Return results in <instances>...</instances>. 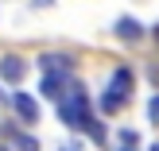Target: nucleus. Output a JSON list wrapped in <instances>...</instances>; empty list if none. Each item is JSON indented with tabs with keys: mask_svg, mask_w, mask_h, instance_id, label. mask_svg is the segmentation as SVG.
Listing matches in <instances>:
<instances>
[{
	"mask_svg": "<svg viewBox=\"0 0 159 151\" xmlns=\"http://www.w3.org/2000/svg\"><path fill=\"white\" fill-rule=\"evenodd\" d=\"M152 151H159V144H152Z\"/></svg>",
	"mask_w": 159,
	"mask_h": 151,
	"instance_id": "obj_15",
	"label": "nucleus"
},
{
	"mask_svg": "<svg viewBox=\"0 0 159 151\" xmlns=\"http://www.w3.org/2000/svg\"><path fill=\"white\" fill-rule=\"evenodd\" d=\"M66 82H70V74H62V70H43L39 93H43V97H51V101H58L62 89H66Z\"/></svg>",
	"mask_w": 159,
	"mask_h": 151,
	"instance_id": "obj_5",
	"label": "nucleus"
},
{
	"mask_svg": "<svg viewBox=\"0 0 159 151\" xmlns=\"http://www.w3.org/2000/svg\"><path fill=\"white\" fill-rule=\"evenodd\" d=\"M39 70H62V74H74V58H70V54H39Z\"/></svg>",
	"mask_w": 159,
	"mask_h": 151,
	"instance_id": "obj_7",
	"label": "nucleus"
},
{
	"mask_svg": "<svg viewBox=\"0 0 159 151\" xmlns=\"http://www.w3.org/2000/svg\"><path fill=\"white\" fill-rule=\"evenodd\" d=\"M155 39H159V27H155Z\"/></svg>",
	"mask_w": 159,
	"mask_h": 151,
	"instance_id": "obj_17",
	"label": "nucleus"
},
{
	"mask_svg": "<svg viewBox=\"0 0 159 151\" xmlns=\"http://www.w3.org/2000/svg\"><path fill=\"white\" fill-rule=\"evenodd\" d=\"M148 120H152V124H159V93L148 101Z\"/></svg>",
	"mask_w": 159,
	"mask_h": 151,
	"instance_id": "obj_10",
	"label": "nucleus"
},
{
	"mask_svg": "<svg viewBox=\"0 0 159 151\" xmlns=\"http://www.w3.org/2000/svg\"><path fill=\"white\" fill-rule=\"evenodd\" d=\"M120 151H136V147H120Z\"/></svg>",
	"mask_w": 159,
	"mask_h": 151,
	"instance_id": "obj_14",
	"label": "nucleus"
},
{
	"mask_svg": "<svg viewBox=\"0 0 159 151\" xmlns=\"http://www.w3.org/2000/svg\"><path fill=\"white\" fill-rule=\"evenodd\" d=\"M0 151H8V147H4V144H0Z\"/></svg>",
	"mask_w": 159,
	"mask_h": 151,
	"instance_id": "obj_16",
	"label": "nucleus"
},
{
	"mask_svg": "<svg viewBox=\"0 0 159 151\" xmlns=\"http://www.w3.org/2000/svg\"><path fill=\"white\" fill-rule=\"evenodd\" d=\"M116 35H120L124 43H136V39H144V27H140L132 16H120V20H116Z\"/></svg>",
	"mask_w": 159,
	"mask_h": 151,
	"instance_id": "obj_8",
	"label": "nucleus"
},
{
	"mask_svg": "<svg viewBox=\"0 0 159 151\" xmlns=\"http://www.w3.org/2000/svg\"><path fill=\"white\" fill-rule=\"evenodd\" d=\"M0 136L12 140L16 151H39V140L27 136V132H20V128H16V120H0Z\"/></svg>",
	"mask_w": 159,
	"mask_h": 151,
	"instance_id": "obj_4",
	"label": "nucleus"
},
{
	"mask_svg": "<svg viewBox=\"0 0 159 151\" xmlns=\"http://www.w3.org/2000/svg\"><path fill=\"white\" fill-rule=\"evenodd\" d=\"M8 101H12V97H4V93H0V109H4V105H8Z\"/></svg>",
	"mask_w": 159,
	"mask_h": 151,
	"instance_id": "obj_12",
	"label": "nucleus"
},
{
	"mask_svg": "<svg viewBox=\"0 0 159 151\" xmlns=\"http://www.w3.org/2000/svg\"><path fill=\"white\" fill-rule=\"evenodd\" d=\"M58 116H62V124L74 128V132H85V128H89V120H93L89 97H85V85L74 82V74H70L66 89H62V97H58Z\"/></svg>",
	"mask_w": 159,
	"mask_h": 151,
	"instance_id": "obj_1",
	"label": "nucleus"
},
{
	"mask_svg": "<svg viewBox=\"0 0 159 151\" xmlns=\"http://www.w3.org/2000/svg\"><path fill=\"white\" fill-rule=\"evenodd\" d=\"M62 151H78V144H74V147H62Z\"/></svg>",
	"mask_w": 159,
	"mask_h": 151,
	"instance_id": "obj_13",
	"label": "nucleus"
},
{
	"mask_svg": "<svg viewBox=\"0 0 159 151\" xmlns=\"http://www.w3.org/2000/svg\"><path fill=\"white\" fill-rule=\"evenodd\" d=\"M132 85H136V74H132L128 66H116V70H113V82H109V89L101 93V113H116V109L132 97Z\"/></svg>",
	"mask_w": 159,
	"mask_h": 151,
	"instance_id": "obj_2",
	"label": "nucleus"
},
{
	"mask_svg": "<svg viewBox=\"0 0 159 151\" xmlns=\"http://www.w3.org/2000/svg\"><path fill=\"white\" fill-rule=\"evenodd\" d=\"M31 4H35V8H51L54 0H31Z\"/></svg>",
	"mask_w": 159,
	"mask_h": 151,
	"instance_id": "obj_11",
	"label": "nucleus"
},
{
	"mask_svg": "<svg viewBox=\"0 0 159 151\" xmlns=\"http://www.w3.org/2000/svg\"><path fill=\"white\" fill-rule=\"evenodd\" d=\"M8 105H12V113H16V120H23V124H35L39 116V101L31 97V93H12V101H8Z\"/></svg>",
	"mask_w": 159,
	"mask_h": 151,
	"instance_id": "obj_3",
	"label": "nucleus"
},
{
	"mask_svg": "<svg viewBox=\"0 0 159 151\" xmlns=\"http://www.w3.org/2000/svg\"><path fill=\"white\" fill-rule=\"evenodd\" d=\"M23 74H27V62L20 58V54H4L0 58V82H23Z\"/></svg>",
	"mask_w": 159,
	"mask_h": 151,
	"instance_id": "obj_6",
	"label": "nucleus"
},
{
	"mask_svg": "<svg viewBox=\"0 0 159 151\" xmlns=\"http://www.w3.org/2000/svg\"><path fill=\"white\" fill-rule=\"evenodd\" d=\"M136 144H140V132L124 128V132H120V147H136Z\"/></svg>",
	"mask_w": 159,
	"mask_h": 151,
	"instance_id": "obj_9",
	"label": "nucleus"
}]
</instances>
